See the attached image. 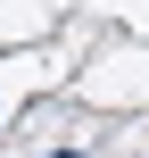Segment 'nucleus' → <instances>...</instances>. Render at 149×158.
I'll return each instance as SVG.
<instances>
[{
  "mask_svg": "<svg viewBox=\"0 0 149 158\" xmlns=\"http://www.w3.org/2000/svg\"><path fill=\"white\" fill-rule=\"evenodd\" d=\"M50 158H83V150H50Z\"/></svg>",
  "mask_w": 149,
  "mask_h": 158,
  "instance_id": "obj_1",
  "label": "nucleus"
}]
</instances>
